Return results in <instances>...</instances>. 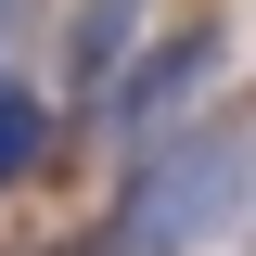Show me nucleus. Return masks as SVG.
Segmentation results:
<instances>
[{
	"instance_id": "nucleus-1",
	"label": "nucleus",
	"mask_w": 256,
	"mask_h": 256,
	"mask_svg": "<svg viewBox=\"0 0 256 256\" xmlns=\"http://www.w3.org/2000/svg\"><path fill=\"white\" fill-rule=\"evenodd\" d=\"M244 192H256V141L244 128H180L166 154L128 166L102 256H205L230 218H244Z\"/></svg>"
},
{
	"instance_id": "nucleus-2",
	"label": "nucleus",
	"mask_w": 256,
	"mask_h": 256,
	"mask_svg": "<svg viewBox=\"0 0 256 256\" xmlns=\"http://www.w3.org/2000/svg\"><path fill=\"white\" fill-rule=\"evenodd\" d=\"M205 77H218V26H180V38H154V52H141L116 90H102V102H116L102 128H116L128 154H166V116H192V90H205Z\"/></svg>"
},
{
	"instance_id": "nucleus-3",
	"label": "nucleus",
	"mask_w": 256,
	"mask_h": 256,
	"mask_svg": "<svg viewBox=\"0 0 256 256\" xmlns=\"http://www.w3.org/2000/svg\"><path fill=\"white\" fill-rule=\"evenodd\" d=\"M141 64V0H77L64 13V90H116Z\"/></svg>"
},
{
	"instance_id": "nucleus-4",
	"label": "nucleus",
	"mask_w": 256,
	"mask_h": 256,
	"mask_svg": "<svg viewBox=\"0 0 256 256\" xmlns=\"http://www.w3.org/2000/svg\"><path fill=\"white\" fill-rule=\"evenodd\" d=\"M38 154H52V102H38V90H26V77H13V64H0V192L26 180V166H38Z\"/></svg>"
},
{
	"instance_id": "nucleus-5",
	"label": "nucleus",
	"mask_w": 256,
	"mask_h": 256,
	"mask_svg": "<svg viewBox=\"0 0 256 256\" xmlns=\"http://www.w3.org/2000/svg\"><path fill=\"white\" fill-rule=\"evenodd\" d=\"M0 38H13V0H0Z\"/></svg>"
}]
</instances>
